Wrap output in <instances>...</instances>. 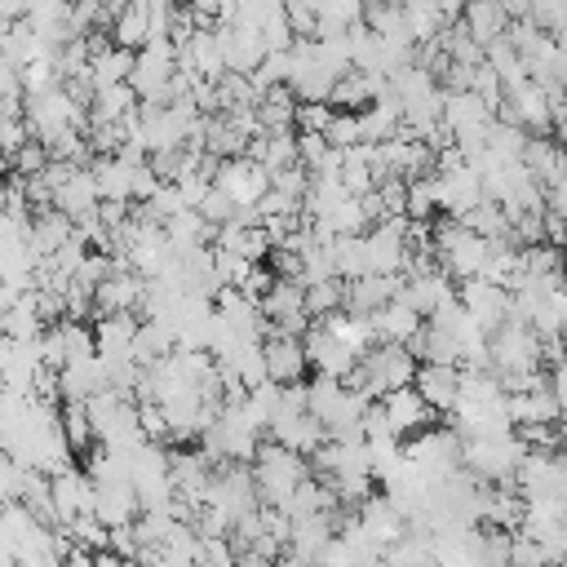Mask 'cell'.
Instances as JSON below:
<instances>
[{
	"mask_svg": "<svg viewBox=\"0 0 567 567\" xmlns=\"http://www.w3.org/2000/svg\"><path fill=\"white\" fill-rule=\"evenodd\" d=\"M306 474H310V461L301 452H292V447H284L275 439L257 443V452H252V483H257V501L261 505L284 509Z\"/></svg>",
	"mask_w": 567,
	"mask_h": 567,
	"instance_id": "1",
	"label": "cell"
},
{
	"mask_svg": "<svg viewBox=\"0 0 567 567\" xmlns=\"http://www.w3.org/2000/svg\"><path fill=\"white\" fill-rule=\"evenodd\" d=\"M430 239H434L439 266H443L452 279L478 275L483 261H487V248H492V244H487L483 235H474L461 217H439V221H430Z\"/></svg>",
	"mask_w": 567,
	"mask_h": 567,
	"instance_id": "2",
	"label": "cell"
},
{
	"mask_svg": "<svg viewBox=\"0 0 567 567\" xmlns=\"http://www.w3.org/2000/svg\"><path fill=\"white\" fill-rule=\"evenodd\" d=\"M173 71H177V44H173L168 35H151V40L137 49V58H133L128 84L137 89L142 102H159L164 89H168V80H173Z\"/></svg>",
	"mask_w": 567,
	"mask_h": 567,
	"instance_id": "3",
	"label": "cell"
},
{
	"mask_svg": "<svg viewBox=\"0 0 567 567\" xmlns=\"http://www.w3.org/2000/svg\"><path fill=\"white\" fill-rule=\"evenodd\" d=\"M368 244V270L372 275H403L408 261V217H385L363 230Z\"/></svg>",
	"mask_w": 567,
	"mask_h": 567,
	"instance_id": "4",
	"label": "cell"
},
{
	"mask_svg": "<svg viewBox=\"0 0 567 567\" xmlns=\"http://www.w3.org/2000/svg\"><path fill=\"white\" fill-rule=\"evenodd\" d=\"M456 297H461V306H465V315L492 337L505 319H509V292L501 288V284H492V279H483V275H470V279H461L456 284Z\"/></svg>",
	"mask_w": 567,
	"mask_h": 567,
	"instance_id": "5",
	"label": "cell"
},
{
	"mask_svg": "<svg viewBox=\"0 0 567 567\" xmlns=\"http://www.w3.org/2000/svg\"><path fill=\"white\" fill-rule=\"evenodd\" d=\"M213 186L226 190L235 204H257V199L270 190V173H266L252 155H230V159H217Z\"/></svg>",
	"mask_w": 567,
	"mask_h": 567,
	"instance_id": "6",
	"label": "cell"
},
{
	"mask_svg": "<svg viewBox=\"0 0 567 567\" xmlns=\"http://www.w3.org/2000/svg\"><path fill=\"white\" fill-rule=\"evenodd\" d=\"M261 359H266V381H275V385H292V381H301L306 368H310L306 341L292 337V332H279V328H270V332L261 337Z\"/></svg>",
	"mask_w": 567,
	"mask_h": 567,
	"instance_id": "7",
	"label": "cell"
},
{
	"mask_svg": "<svg viewBox=\"0 0 567 567\" xmlns=\"http://www.w3.org/2000/svg\"><path fill=\"white\" fill-rule=\"evenodd\" d=\"M377 403H381V412H385V421H390V430H394L399 439H412V434L430 430V421H434V408L416 394V385L385 390Z\"/></svg>",
	"mask_w": 567,
	"mask_h": 567,
	"instance_id": "8",
	"label": "cell"
},
{
	"mask_svg": "<svg viewBox=\"0 0 567 567\" xmlns=\"http://www.w3.org/2000/svg\"><path fill=\"white\" fill-rule=\"evenodd\" d=\"M221 35V58H226V71L235 75H252L266 58V40L252 22H230V27H217Z\"/></svg>",
	"mask_w": 567,
	"mask_h": 567,
	"instance_id": "9",
	"label": "cell"
},
{
	"mask_svg": "<svg viewBox=\"0 0 567 567\" xmlns=\"http://www.w3.org/2000/svg\"><path fill=\"white\" fill-rule=\"evenodd\" d=\"M403 288V275H359V279H346V297H341V310L346 315H372L381 306H390Z\"/></svg>",
	"mask_w": 567,
	"mask_h": 567,
	"instance_id": "10",
	"label": "cell"
},
{
	"mask_svg": "<svg viewBox=\"0 0 567 567\" xmlns=\"http://www.w3.org/2000/svg\"><path fill=\"white\" fill-rule=\"evenodd\" d=\"M49 501H53L58 527H66L75 514H89V509H93V478L80 474V470L49 474Z\"/></svg>",
	"mask_w": 567,
	"mask_h": 567,
	"instance_id": "11",
	"label": "cell"
},
{
	"mask_svg": "<svg viewBox=\"0 0 567 567\" xmlns=\"http://www.w3.org/2000/svg\"><path fill=\"white\" fill-rule=\"evenodd\" d=\"M354 518H359L363 536H368L372 545H381V554H385V545H394V540L408 532V518L394 509V501H390V496H372V492L359 501Z\"/></svg>",
	"mask_w": 567,
	"mask_h": 567,
	"instance_id": "12",
	"label": "cell"
},
{
	"mask_svg": "<svg viewBox=\"0 0 567 567\" xmlns=\"http://www.w3.org/2000/svg\"><path fill=\"white\" fill-rule=\"evenodd\" d=\"M434 199H439V213L461 217L483 199V182H478V173L470 164H461L452 173H434Z\"/></svg>",
	"mask_w": 567,
	"mask_h": 567,
	"instance_id": "13",
	"label": "cell"
},
{
	"mask_svg": "<svg viewBox=\"0 0 567 567\" xmlns=\"http://www.w3.org/2000/svg\"><path fill=\"white\" fill-rule=\"evenodd\" d=\"M416 394L434 408V412H452L456 399H461V368L456 363H416V377H412Z\"/></svg>",
	"mask_w": 567,
	"mask_h": 567,
	"instance_id": "14",
	"label": "cell"
},
{
	"mask_svg": "<svg viewBox=\"0 0 567 567\" xmlns=\"http://www.w3.org/2000/svg\"><path fill=\"white\" fill-rule=\"evenodd\" d=\"M301 341H306V359H310V368H319L323 377H337V381H341V377L354 368V359H359V354H354L346 341H337L323 323H310Z\"/></svg>",
	"mask_w": 567,
	"mask_h": 567,
	"instance_id": "15",
	"label": "cell"
},
{
	"mask_svg": "<svg viewBox=\"0 0 567 567\" xmlns=\"http://www.w3.org/2000/svg\"><path fill=\"white\" fill-rule=\"evenodd\" d=\"M97 204H102V190H97L93 168H84V164H75V168L66 173V182L53 190V208H58V213H66L71 221H80V217L97 213Z\"/></svg>",
	"mask_w": 567,
	"mask_h": 567,
	"instance_id": "16",
	"label": "cell"
},
{
	"mask_svg": "<svg viewBox=\"0 0 567 567\" xmlns=\"http://www.w3.org/2000/svg\"><path fill=\"white\" fill-rule=\"evenodd\" d=\"M523 168L540 182V190H549V186H558V182L567 177V151H563L554 137H545V133H527Z\"/></svg>",
	"mask_w": 567,
	"mask_h": 567,
	"instance_id": "17",
	"label": "cell"
},
{
	"mask_svg": "<svg viewBox=\"0 0 567 567\" xmlns=\"http://www.w3.org/2000/svg\"><path fill=\"white\" fill-rule=\"evenodd\" d=\"M137 310H111V315H97L93 319V346H97V354H106V359H128V346H133V337H137Z\"/></svg>",
	"mask_w": 567,
	"mask_h": 567,
	"instance_id": "18",
	"label": "cell"
},
{
	"mask_svg": "<svg viewBox=\"0 0 567 567\" xmlns=\"http://www.w3.org/2000/svg\"><path fill=\"white\" fill-rule=\"evenodd\" d=\"M252 111H257V128L261 133H297V93L288 84L266 89L252 102Z\"/></svg>",
	"mask_w": 567,
	"mask_h": 567,
	"instance_id": "19",
	"label": "cell"
},
{
	"mask_svg": "<svg viewBox=\"0 0 567 567\" xmlns=\"http://www.w3.org/2000/svg\"><path fill=\"white\" fill-rule=\"evenodd\" d=\"M93 514H97L106 527H124V523H133V518L142 514L133 483H93Z\"/></svg>",
	"mask_w": 567,
	"mask_h": 567,
	"instance_id": "20",
	"label": "cell"
},
{
	"mask_svg": "<svg viewBox=\"0 0 567 567\" xmlns=\"http://www.w3.org/2000/svg\"><path fill=\"white\" fill-rule=\"evenodd\" d=\"M137 106H142V97H137V89L128 80L124 84H106L89 102V124H124L128 115H137Z\"/></svg>",
	"mask_w": 567,
	"mask_h": 567,
	"instance_id": "21",
	"label": "cell"
},
{
	"mask_svg": "<svg viewBox=\"0 0 567 567\" xmlns=\"http://www.w3.org/2000/svg\"><path fill=\"white\" fill-rule=\"evenodd\" d=\"M137 173H142V164H133V159H124V155H97V164H93V177H97L102 199H124V204H133Z\"/></svg>",
	"mask_w": 567,
	"mask_h": 567,
	"instance_id": "22",
	"label": "cell"
},
{
	"mask_svg": "<svg viewBox=\"0 0 567 567\" xmlns=\"http://www.w3.org/2000/svg\"><path fill=\"white\" fill-rule=\"evenodd\" d=\"M461 27L487 49L492 40H501L505 35V27H509V13H505V4L501 0H465L461 4Z\"/></svg>",
	"mask_w": 567,
	"mask_h": 567,
	"instance_id": "23",
	"label": "cell"
},
{
	"mask_svg": "<svg viewBox=\"0 0 567 567\" xmlns=\"http://www.w3.org/2000/svg\"><path fill=\"white\" fill-rule=\"evenodd\" d=\"M421 323H425V319H421L412 306H403L399 297H394L390 306H381V310H372V315H368L372 341H399V346H403V341H408V337H412Z\"/></svg>",
	"mask_w": 567,
	"mask_h": 567,
	"instance_id": "24",
	"label": "cell"
},
{
	"mask_svg": "<svg viewBox=\"0 0 567 567\" xmlns=\"http://www.w3.org/2000/svg\"><path fill=\"white\" fill-rule=\"evenodd\" d=\"M133 58H137V49H120V44L97 49L89 58V84H93V93L106 89V84H124L128 71H133Z\"/></svg>",
	"mask_w": 567,
	"mask_h": 567,
	"instance_id": "25",
	"label": "cell"
},
{
	"mask_svg": "<svg viewBox=\"0 0 567 567\" xmlns=\"http://www.w3.org/2000/svg\"><path fill=\"white\" fill-rule=\"evenodd\" d=\"M146 35H151V13H146L142 0H128V4L111 18V44H120V49H142Z\"/></svg>",
	"mask_w": 567,
	"mask_h": 567,
	"instance_id": "26",
	"label": "cell"
},
{
	"mask_svg": "<svg viewBox=\"0 0 567 567\" xmlns=\"http://www.w3.org/2000/svg\"><path fill=\"white\" fill-rule=\"evenodd\" d=\"M31 292H22L9 310H0V332L13 337V341H40V332H44V319L35 315V297Z\"/></svg>",
	"mask_w": 567,
	"mask_h": 567,
	"instance_id": "27",
	"label": "cell"
},
{
	"mask_svg": "<svg viewBox=\"0 0 567 567\" xmlns=\"http://www.w3.org/2000/svg\"><path fill=\"white\" fill-rule=\"evenodd\" d=\"M328 257H332V275H337V279H359V275H368V244H363V235H332Z\"/></svg>",
	"mask_w": 567,
	"mask_h": 567,
	"instance_id": "28",
	"label": "cell"
},
{
	"mask_svg": "<svg viewBox=\"0 0 567 567\" xmlns=\"http://www.w3.org/2000/svg\"><path fill=\"white\" fill-rule=\"evenodd\" d=\"M461 221H465L474 235H483L487 244H496V239L509 244V213H505L501 204H492V199H478L470 213H461Z\"/></svg>",
	"mask_w": 567,
	"mask_h": 567,
	"instance_id": "29",
	"label": "cell"
},
{
	"mask_svg": "<svg viewBox=\"0 0 567 567\" xmlns=\"http://www.w3.org/2000/svg\"><path fill=\"white\" fill-rule=\"evenodd\" d=\"M403 13H408V35H412V44L439 40V31L447 27V18H443L430 0H403Z\"/></svg>",
	"mask_w": 567,
	"mask_h": 567,
	"instance_id": "30",
	"label": "cell"
},
{
	"mask_svg": "<svg viewBox=\"0 0 567 567\" xmlns=\"http://www.w3.org/2000/svg\"><path fill=\"white\" fill-rule=\"evenodd\" d=\"M341 297H346V279H319V284H306V315L310 319H323L332 310H341Z\"/></svg>",
	"mask_w": 567,
	"mask_h": 567,
	"instance_id": "31",
	"label": "cell"
},
{
	"mask_svg": "<svg viewBox=\"0 0 567 567\" xmlns=\"http://www.w3.org/2000/svg\"><path fill=\"white\" fill-rule=\"evenodd\" d=\"M434 213H439V199H434V173L408 177V213H403V217L434 221Z\"/></svg>",
	"mask_w": 567,
	"mask_h": 567,
	"instance_id": "32",
	"label": "cell"
},
{
	"mask_svg": "<svg viewBox=\"0 0 567 567\" xmlns=\"http://www.w3.org/2000/svg\"><path fill=\"white\" fill-rule=\"evenodd\" d=\"M62 434H66L71 452L89 447V439H93V421H89V408H84V403H62Z\"/></svg>",
	"mask_w": 567,
	"mask_h": 567,
	"instance_id": "33",
	"label": "cell"
},
{
	"mask_svg": "<svg viewBox=\"0 0 567 567\" xmlns=\"http://www.w3.org/2000/svg\"><path fill=\"white\" fill-rule=\"evenodd\" d=\"M323 137H328V146H354V142H363V133H359V111H332Z\"/></svg>",
	"mask_w": 567,
	"mask_h": 567,
	"instance_id": "34",
	"label": "cell"
},
{
	"mask_svg": "<svg viewBox=\"0 0 567 567\" xmlns=\"http://www.w3.org/2000/svg\"><path fill=\"white\" fill-rule=\"evenodd\" d=\"M235 208H239V204H235V199H230L226 190L208 186V195L199 199V208H195V213H199V217H204L208 226H221V221H230V217H235Z\"/></svg>",
	"mask_w": 567,
	"mask_h": 567,
	"instance_id": "35",
	"label": "cell"
},
{
	"mask_svg": "<svg viewBox=\"0 0 567 567\" xmlns=\"http://www.w3.org/2000/svg\"><path fill=\"white\" fill-rule=\"evenodd\" d=\"M372 190H377V199H381V208L390 217H403L408 213V182L403 177H381Z\"/></svg>",
	"mask_w": 567,
	"mask_h": 567,
	"instance_id": "36",
	"label": "cell"
},
{
	"mask_svg": "<svg viewBox=\"0 0 567 567\" xmlns=\"http://www.w3.org/2000/svg\"><path fill=\"white\" fill-rule=\"evenodd\" d=\"M9 164H13V173H22V177H35V173L49 164V151H44L35 137H31V142H22V146L9 155Z\"/></svg>",
	"mask_w": 567,
	"mask_h": 567,
	"instance_id": "37",
	"label": "cell"
},
{
	"mask_svg": "<svg viewBox=\"0 0 567 567\" xmlns=\"http://www.w3.org/2000/svg\"><path fill=\"white\" fill-rule=\"evenodd\" d=\"M323 155H328V137L323 133H297V164L306 173H315L323 164Z\"/></svg>",
	"mask_w": 567,
	"mask_h": 567,
	"instance_id": "38",
	"label": "cell"
},
{
	"mask_svg": "<svg viewBox=\"0 0 567 567\" xmlns=\"http://www.w3.org/2000/svg\"><path fill=\"white\" fill-rule=\"evenodd\" d=\"M332 120L328 102H297V133H323Z\"/></svg>",
	"mask_w": 567,
	"mask_h": 567,
	"instance_id": "39",
	"label": "cell"
},
{
	"mask_svg": "<svg viewBox=\"0 0 567 567\" xmlns=\"http://www.w3.org/2000/svg\"><path fill=\"white\" fill-rule=\"evenodd\" d=\"M22 142H31L27 120H22V115H0V151H4V155H13Z\"/></svg>",
	"mask_w": 567,
	"mask_h": 567,
	"instance_id": "40",
	"label": "cell"
},
{
	"mask_svg": "<svg viewBox=\"0 0 567 567\" xmlns=\"http://www.w3.org/2000/svg\"><path fill=\"white\" fill-rule=\"evenodd\" d=\"M18 483H22V465L0 447V496L4 501H18Z\"/></svg>",
	"mask_w": 567,
	"mask_h": 567,
	"instance_id": "41",
	"label": "cell"
},
{
	"mask_svg": "<svg viewBox=\"0 0 567 567\" xmlns=\"http://www.w3.org/2000/svg\"><path fill=\"white\" fill-rule=\"evenodd\" d=\"M62 567H97V558H93L89 549H75V545H71L66 558H62Z\"/></svg>",
	"mask_w": 567,
	"mask_h": 567,
	"instance_id": "42",
	"label": "cell"
},
{
	"mask_svg": "<svg viewBox=\"0 0 567 567\" xmlns=\"http://www.w3.org/2000/svg\"><path fill=\"white\" fill-rule=\"evenodd\" d=\"M235 567H275V558H266V554H257V549H244V554L235 558Z\"/></svg>",
	"mask_w": 567,
	"mask_h": 567,
	"instance_id": "43",
	"label": "cell"
},
{
	"mask_svg": "<svg viewBox=\"0 0 567 567\" xmlns=\"http://www.w3.org/2000/svg\"><path fill=\"white\" fill-rule=\"evenodd\" d=\"M430 4H434V9H439V13L447 18V22H456V18H461V4H465V0H430Z\"/></svg>",
	"mask_w": 567,
	"mask_h": 567,
	"instance_id": "44",
	"label": "cell"
},
{
	"mask_svg": "<svg viewBox=\"0 0 567 567\" xmlns=\"http://www.w3.org/2000/svg\"><path fill=\"white\" fill-rule=\"evenodd\" d=\"M9 168H13V164H9V155H4V151H0V177H4V173H9Z\"/></svg>",
	"mask_w": 567,
	"mask_h": 567,
	"instance_id": "45",
	"label": "cell"
}]
</instances>
